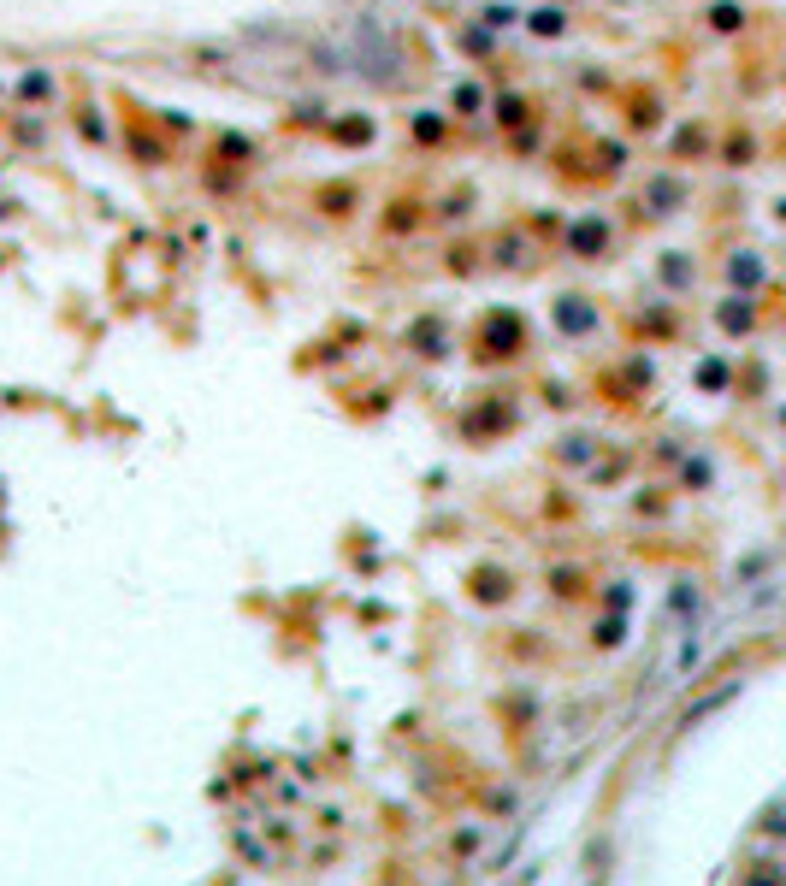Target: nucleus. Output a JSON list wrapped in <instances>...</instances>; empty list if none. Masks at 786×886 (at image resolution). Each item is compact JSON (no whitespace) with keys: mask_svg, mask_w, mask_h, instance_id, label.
I'll return each instance as SVG.
<instances>
[{"mask_svg":"<svg viewBox=\"0 0 786 886\" xmlns=\"http://www.w3.org/2000/svg\"><path fill=\"white\" fill-rule=\"evenodd\" d=\"M603 243H609V225H603V219H580V225L568 231V249L580 254V260H597Z\"/></svg>","mask_w":786,"mask_h":886,"instance_id":"f257e3e1","label":"nucleus"},{"mask_svg":"<svg viewBox=\"0 0 786 886\" xmlns=\"http://www.w3.org/2000/svg\"><path fill=\"white\" fill-rule=\"evenodd\" d=\"M556 325H568V331H586V325H591V308H580V296H568V302H556Z\"/></svg>","mask_w":786,"mask_h":886,"instance_id":"f03ea898","label":"nucleus"},{"mask_svg":"<svg viewBox=\"0 0 786 886\" xmlns=\"http://www.w3.org/2000/svg\"><path fill=\"white\" fill-rule=\"evenodd\" d=\"M526 18H532V30H538V36H562V30H568V18H562L556 6H538V12H526Z\"/></svg>","mask_w":786,"mask_h":886,"instance_id":"7ed1b4c3","label":"nucleus"},{"mask_svg":"<svg viewBox=\"0 0 786 886\" xmlns=\"http://www.w3.org/2000/svg\"><path fill=\"white\" fill-rule=\"evenodd\" d=\"M710 24H716V30H739V24H745V12H739L733 0H721V6H710Z\"/></svg>","mask_w":786,"mask_h":886,"instance_id":"20e7f679","label":"nucleus"},{"mask_svg":"<svg viewBox=\"0 0 786 886\" xmlns=\"http://www.w3.org/2000/svg\"><path fill=\"white\" fill-rule=\"evenodd\" d=\"M479 107H485V95H479L473 83H461L456 89V113H479Z\"/></svg>","mask_w":786,"mask_h":886,"instance_id":"39448f33","label":"nucleus"},{"mask_svg":"<svg viewBox=\"0 0 786 886\" xmlns=\"http://www.w3.org/2000/svg\"><path fill=\"white\" fill-rule=\"evenodd\" d=\"M515 18H521L515 6H491V12H485V24H497V30H503V24H515Z\"/></svg>","mask_w":786,"mask_h":886,"instance_id":"423d86ee","label":"nucleus"}]
</instances>
